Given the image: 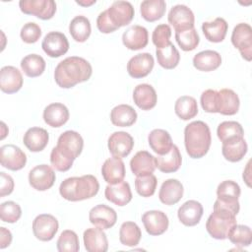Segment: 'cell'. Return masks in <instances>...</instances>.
<instances>
[{
    "instance_id": "obj_1",
    "label": "cell",
    "mask_w": 252,
    "mask_h": 252,
    "mask_svg": "<svg viewBox=\"0 0 252 252\" xmlns=\"http://www.w3.org/2000/svg\"><path fill=\"white\" fill-rule=\"evenodd\" d=\"M93 73L92 65L79 56H70L58 63L54 71L56 84L63 89H70L88 81Z\"/></svg>"
},
{
    "instance_id": "obj_2",
    "label": "cell",
    "mask_w": 252,
    "mask_h": 252,
    "mask_svg": "<svg viewBox=\"0 0 252 252\" xmlns=\"http://www.w3.org/2000/svg\"><path fill=\"white\" fill-rule=\"evenodd\" d=\"M211 143V131L205 122L197 120L186 125L184 129V145L190 158H203L208 153Z\"/></svg>"
},
{
    "instance_id": "obj_3",
    "label": "cell",
    "mask_w": 252,
    "mask_h": 252,
    "mask_svg": "<svg viewBox=\"0 0 252 252\" xmlns=\"http://www.w3.org/2000/svg\"><path fill=\"white\" fill-rule=\"evenodd\" d=\"M99 183L94 175L87 174L80 177H69L59 186L60 195L68 201L77 202L90 199L97 194Z\"/></svg>"
},
{
    "instance_id": "obj_4",
    "label": "cell",
    "mask_w": 252,
    "mask_h": 252,
    "mask_svg": "<svg viewBox=\"0 0 252 252\" xmlns=\"http://www.w3.org/2000/svg\"><path fill=\"white\" fill-rule=\"evenodd\" d=\"M236 216L223 209H214L208 218L206 228L208 233L216 239L227 238L229 230L236 224Z\"/></svg>"
},
{
    "instance_id": "obj_5",
    "label": "cell",
    "mask_w": 252,
    "mask_h": 252,
    "mask_svg": "<svg viewBox=\"0 0 252 252\" xmlns=\"http://www.w3.org/2000/svg\"><path fill=\"white\" fill-rule=\"evenodd\" d=\"M231 42L247 61L252 59V28L246 23L237 24L231 33Z\"/></svg>"
},
{
    "instance_id": "obj_6",
    "label": "cell",
    "mask_w": 252,
    "mask_h": 252,
    "mask_svg": "<svg viewBox=\"0 0 252 252\" xmlns=\"http://www.w3.org/2000/svg\"><path fill=\"white\" fill-rule=\"evenodd\" d=\"M19 6L24 14L33 15L41 20L51 19L56 12L53 0H21Z\"/></svg>"
},
{
    "instance_id": "obj_7",
    "label": "cell",
    "mask_w": 252,
    "mask_h": 252,
    "mask_svg": "<svg viewBox=\"0 0 252 252\" xmlns=\"http://www.w3.org/2000/svg\"><path fill=\"white\" fill-rule=\"evenodd\" d=\"M105 11L110 23L116 30L130 24L135 14L134 7L128 1H114Z\"/></svg>"
},
{
    "instance_id": "obj_8",
    "label": "cell",
    "mask_w": 252,
    "mask_h": 252,
    "mask_svg": "<svg viewBox=\"0 0 252 252\" xmlns=\"http://www.w3.org/2000/svg\"><path fill=\"white\" fill-rule=\"evenodd\" d=\"M58 220L49 214H41L35 217L32 221L33 235L40 241L51 240L58 231Z\"/></svg>"
},
{
    "instance_id": "obj_9",
    "label": "cell",
    "mask_w": 252,
    "mask_h": 252,
    "mask_svg": "<svg viewBox=\"0 0 252 252\" xmlns=\"http://www.w3.org/2000/svg\"><path fill=\"white\" fill-rule=\"evenodd\" d=\"M56 175L52 167L47 164H39L31 169L29 173L30 185L37 191H45L51 188Z\"/></svg>"
},
{
    "instance_id": "obj_10",
    "label": "cell",
    "mask_w": 252,
    "mask_h": 252,
    "mask_svg": "<svg viewBox=\"0 0 252 252\" xmlns=\"http://www.w3.org/2000/svg\"><path fill=\"white\" fill-rule=\"evenodd\" d=\"M56 147L65 156L75 159L82 153L84 147V140L78 132L68 130L59 136Z\"/></svg>"
},
{
    "instance_id": "obj_11",
    "label": "cell",
    "mask_w": 252,
    "mask_h": 252,
    "mask_svg": "<svg viewBox=\"0 0 252 252\" xmlns=\"http://www.w3.org/2000/svg\"><path fill=\"white\" fill-rule=\"evenodd\" d=\"M0 160L3 167L17 171L26 165L27 156L19 147L8 144L0 148Z\"/></svg>"
},
{
    "instance_id": "obj_12",
    "label": "cell",
    "mask_w": 252,
    "mask_h": 252,
    "mask_svg": "<svg viewBox=\"0 0 252 252\" xmlns=\"http://www.w3.org/2000/svg\"><path fill=\"white\" fill-rule=\"evenodd\" d=\"M167 20L168 23L174 28L175 32H181L194 28V14L190 8L182 4L175 5L170 9Z\"/></svg>"
},
{
    "instance_id": "obj_13",
    "label": "cell",
    "mask_w": 252,
    "mask_h": 252,
    "mask_svg": "<svg viewBox=\"0 0 252 252\" xmlns=\"http://www.w3.org/2000/svg\"><path fill=\"white\" fill-rule=\"evenodd\" d=\"M41 47L48 56L56 58L64 55L68 51L69 41L64 33L50 32L44 36Z\"/></svg>"
},
{
    "instance_id": "obj_14",
    "label": "cell",
    "mask_w": 252,
    "mask_h": 252,
    "mask_svg": "<svg viewBox=\"0 0 252 252\" xmlns=\"http://www.w3.org/2000/svg\"><path fill=\"white\" fill-rule=\"evenodd\" d=\"M107 146L113 157L125 158L131 153L134 147V140L129 133L117 131L109 136Z\"/></svg>"
},
{
    "instance_id": "obj_15",
    "label": "cell",
    "mask_w": 252,
    "mask_h": 252,
    "mask_svg": "<svg viewBox=\"0 0 252 252\" xmlns=\"http://www.w3.org/2000/svg\"><path fill=\"white\" fill-rule=\"evenodd\" d=\"M89 220L94 225L101 229H108L116 223L117 214L112 208L100 204L91 209L89 213Z\"/></svg>"
},
{
    "instance_id": "obj_16",
    "label": "cell",
    "mask_w": 252,
    "mask_h": 252,
    "mask_svg": "<svg viewBox=\"0 0 252 252\" xmlns=\"http://www.w3.org/2000/svg\"><path fill=\"white\" fill-rule=\"evenodd\" d=\"M155 60L152 54L148 52L139 53L133 56L127 63L128 74L135 79L148 76L154 68Z\"/></svg>"
},
{
    "instance_id": "obj_17",
    "label": "cell",
    "mask_w": 252,
    "mask_h": 252,
    "mask_svg": "<svg viewBox=\"0 0 252 252\" xmlns=\"http://www.w3.org/2000/svg\"><path fill=\"white\" fill-rule=\"evenodd\" d=\"M142 221L146 228V231L150 235H160L166 231L168 228V218L161 212L157 210H152L144 213L142 216Z\"/></svg>"
},
{
    "instance_id": "obj_18",
    "label": "cell",
    "mask_w": 252,
    "mask_h": 252,
    "mask_svg": "<svg viewBox=\"0 0 252 252\" xmlns=\"http://www.w3.org/2000/svg\"><path fill=\"white\" fill-rule=\"evenodd\" d=\"M149 33L146 28L134 25L129 27L122 34L123 44L130 50H139L147 46Z\"/></svg>"
},
{
    "instance_id": "obj_19",
    "label": "cell",
    "mask_w": 252,
    "mask_h": 252,
    "mask_svg": "<svg viewBox=\"0 0 252 252\" xmlns=\"http://www.w3.org/2000/svg\"><path fill=\"white\" fill-rule=\"evenodd\" d=\"M22 73L14 66H4L0 70V89L3 93H17L23 86Z\"/></svg>"
},
{
    "instance_id": "obj_20",
    "label": "cell",
    "mask_w": 252,
    "mask_h": 252,
    "mask_svg": "<svg viewBox=\"0 0 252 252\" xmlns=\"http://www.w3.org/2000/svg\"><path fill=\"white\" fill-rule=\"evenodd\" d=\"M125 164L121 158L112 157L107 158L101 166V174L108 184H116L125 177Z\"/></svg>"
},
{
    "instance_id": "obj_21",
    "label": "cell",
    "mask_w": 252,
    "mask_h": 252,
    "mask_svg": "<svg viewBox=\"0 0 252 252\" xmlns=\"http://www.w3.org/2000/svg\"><path fill=\"white\" fill-rule=\"evenodd\" d=\"M85 248L89 252H105L108 249V240L103 229L99 227H91L83 234Z\"/></svg>"
},
{
    "instance_id": "obj_22",
    "label": "cell",
    "mask_w": 252,
    "mask_h": 252,
    "mask_svg": "<svg viewBox=\"0 0 252 252\" xmlns=\"http://www.w3.org/2000/svg\"><path fill=\"white\" fill-rule=\"evenodd\" d=\"M203 206L200 202L189 200L179 207L177 211V217L184 225L194 226L199 223L203 216Z\"/></svg>"
},
{
    "instance_id": "obj_23",
    "label": "cell",
    "mask_w": 252,
    "mask_h": 252,
    "mask_svg": "<svg viewBox=\"0 0 252 252\" xmlns=\"http://www.w3.org/2000/svg\"><path fill=\"white\" fill-rule=\"evenodd\" d=\"M106 200L122 207L127 205L132 200V192L128 182L121 181L116 184H108L104 190Z\"/></svg>"
},
{
    "instance_id": "obj_24",
    "label": "cell",
    "mask_w": 252,
    "mask_h": 252,
    "mask_svg": "<svg viewBox=\"0 0 252 252\" xmlns=\"http://www.w3.org/2000/svg\"><path fill=\"white\" fill-rule=\"evenodd\" d=\"M183 192L184 189L181 182L177 179L170 178L161 184L158 192V198L162 204L171 206L181 200Z\"/></svg>"
},
{
    "instance_id": "obj_25",
    "label": "cell",
    "mask_w": 252,
    "mask_h": 252,
    "mask_svg": "<svg viewBox=\"0 0 252 252\" xmlns=\"http://www.w3.org/2000/svg\"><path fill=\"white\" fill-rule=\"evenodd\" d=\"M133 99L140 109L150 110L156 106L158 95L156 90L151 85L140 84L134 89Z\"/></svg>"
},
{
    "instance_id": "obj_26",
    "label": "cell",
    "mask_w": 252,
    "mask_h": 252,
    "mask_svg": "<svg viewBox=\"0 0 252 252\" xmlns=\"http://www.w3.org/2000/svg\"><path fill=\"white\" fill-rule=\"evenodd\" d=\"M240 100L235 92L230 89H221L218 91V108L217 113L222 115H234L237 113Z\"/></svg>"
},
{
    "instance_id": "obj_27",
    "label": "cell",
    "mask_w": 252,
    "mask_h": 252,
    "mask_svg": "<svg viewBox=\"0 0 252 252\" xmlns=\"http://www.w3.org/2000/svg\"><path fill=\"white\" fill-rule=\"evenodd\" d=\"M156 165V158L147 151L138 152L130 160V168L136 176L153 173Z\"/></svg>"
},
{
    "instance_id": "obj_28",
    "label": "cell",
    "mask_w": 252,
    "mask_h": 252,
    "mask_svg": "<svg viewBox=\"0 0 252 252\" xmlns=\"http://www.w3.org/2000/svg\"><path fill=\"white\" fill-rule=\"evenodd\" d=\"M70 113L68 108L59 102L48 104L43 110L44 122L54 128L63 126L69 119Z\"/></svg>"
},
{
    "instance_id": "obj_29",
    "label": "cell",
    "mask_w": 252,
    "mask_h": 252,
    "mask_svg": "<svg viewBox=\"0 0 252 252\" xmlns=\"http://www.w3.org/2000/svg\"><path fill=\"white\" fill-rule=\"evenodd\" d=\"M48 132L41 127H32L24 135L23 142L31 152H40L48 144Z\"/></svg>"
},
{
    "instance_id": "obj_30",
    "label": "cell",
    "mask_w": 252,
    "mask_h": 252,
    "mask_svg": "<svg viewBox=\"0 0 252 252\" xmlns=\"http://www.w3.org/2000/svg\"><path fill=\"white\" fill-rule=\"evenodd\" d=\"M182 158L177 146L172 145L168 153L164 155H158L156 158L157 167L159 171L164 173L175 172L181 166Z\"/></svg>"
},
{
    "instance_id": "obj_31",
    "label": "cell",
    "mask_w": 252,
    "mask_h": 252,
    "mask_svg": "<svg viewBox=\"0 0 252 252\" xmlns=\"http://www.w3.org/2000/svg\"><path fill=\"white\" fill-rule=\"evenodd\" d=\"M221 64V56L215 50H204L193 57L194 67L203 72H211L218 69Z\"/></svg>"
},
{
    "instance_id": "obj_32",
    "label": "cell",
    "mask_w": 252,
    "mask_h": 252,
    "mask_svg": "<svg viewBox=\"0 0 252 252\" xmlns=\"http://www.w3.org/2000/svg\"><path fill=\"white\" fill-rule=\"evenodd\" d=\"M228 25L222 18H216L212 22H204L202 31L205 37L211 42H221L227 32Z\"/></svg>"
},
{
    "instance_id": "obj_33",
    "label": "cell",
    "mask_w": 252,
    "mask_h": 252,
    "mask_svg": "<svg viewBox=\"0 0 252 252\" xmlns=\"http://www.w3.org/2000/svg\"><path fill=\"white\" fill-rule=\"evenodd\" d=\"M111 123L118 127H129L137 120L136 110L128 104H119L110 112Z\"/></svg>"
},
{
    "instance_id": "obj_34",
    "label": "cell",
    "mask_w": 252,
    "mask_h": 252,
    "mask_svg": "<svg viewBox=\"0 0 252 252\" xmlns=\"http://www.w3.org/2000/svg\"><path fill=\"white\" fill-rule=\"evenodd\" d=\"M151 149L158 155H164L172 147V140L169 133L163 129H155L148 136Z\"/></svg>"
},
{
    "instance_id": "obj_35",
    "label": "cell",
    "mask_w": 252,
    "mask_h": 252,
    "mask_svg": "<svg viewBox=\"0 0 252 252\" xmlns=\"http://www.w3.org/2000/svg\"><path fill=\"white\" fill-rule=\"evenodd\" d=\"M217 135L222 144L244 138V130L236 121H223L217 129Z\"/></svg>"
},
{
    "instance_id": "obj_36",
    "label": "cell",
    "mask_w": 252,
    "mask_h": 252,
    "mask_svg": "<svg viewBox=\"0 0 252 252\" xmlns=\"http://www.w3.org/2000/svg\"><path fill=\"white\" fill-rule=\"evenodd\" d=\"M166 3L163 0H145L140 5L141 16L147 22L159 20L165 13Z\"/></svg>"
},
{
    "instance_id": "obj_37",
    "label": "cell",
    "mask_w": 252,
    "mask_h": 252,
    "mask_svg": "<svg viewBox=\"0 0 252 252\" xmlns=\"http://www.w3.org/2000/svg\"><path fill=\"white\" fill-rule=\"evenodd\" d=\"M92 32L90 20L85 16H76L69 24V32L78 42L86 41Z\"/></svg>"
},
{
    "instance_id": "obj_38",
    "label": "cell",
    "mask_w": 252,
    "mask_h": 252,
    "mask_svg": "<svg viewBox=\"0 0 252 252\" xmlns=\"http://www.w3.org/2000/svg\"><path fill=\"white\" fill-rule=\"evenodd\" d=\"M176 115L182 120H189L198 114L197 101L193 96L182 95L177 98L174 104Z\"/></svg>"
},
{
    "instance_id": "obj_39",
    "label": "cell",
    "mask_w": 252,
    "mask_h": 252,
    "mask_svg": "<svg viewBox=\"0 0 252 252\" xmlns=\"http://www.w3.org/2000/svg\"><path fill=\"white\" fill-rule=\"evenodd\" d=\"M247 143L244 138L238 139L229 143L222 144L221 153L224 158L230 162L241 160L247 153Z\"/></svg>"
},
{
    "instance_id": "obj_40",
    "label": "cell",
    "mask_w": 252,
    "mask_h": 252,
    "mask_svg": "<svg viewBox=\"0 0 252 252\" xmlns=\"http://www.w3.org/2000/svg\"><path fill=\"white\" fill-rule=\"evenodd\" d=\"M156 55L158 63L164 69H173L175 68L180 61V54L177 48L169 43L163 48H157Z\"/></svg>"
},
{
    "instance_id": "obj_41",
    "label": "cell",
    "mask_w": 252,
    "mask_h": 252,
    "mask_svg": "<svg viewBox=\"0 0 252 252\" xmlns=\"http://www.w3.org/2000/svg\"><path fill=\"white\" fill-rule=\"evenodd\" d=\"M142 237L140 227L136 222L125 221L121 224L119 229V240L120 242L129 247H133L139 244Z\"/></svg>"
},
{
    "instance_id": "obj_42",
    "label": "cell",
    "mask_w": 252,
    "mask_h": 252,
    "mask_svg": "<svg viewBox=\"0 0 252 252\" xmlns=\"http://www.w3.org/2000/svg\"><path fill=\"white\" fill-rule=\"evenodd\" d=\"M21 68L30 78L38 77L45 69V61L38 54H29L22 59Z\"/></svg>"
},
{
    "instance_id": "obj_43",
    "label": "cell",
    "mask_w": 252,
    "mask_h": 252,
    "mask_svg": "<svg viewBox=\"0 0 252 252\" xmlns=\"http://www.w3.org/2000/svg\"><path fill=\"white\" fill-rule=\"evenodd\" d=\"M240 186L232 180L220 182L217 188L218 199L223 202H236L240 196Z\"/></svg>"
},
{
    "instance_id": "obj_44",
    "label": "cell",
    "mask_w": 252,
    "mask_h": 252,
    "mask_svg": "<svg viewBox=\"0 0 252 252\" xmlns=\"http://www.w3.org/2000/svg\"><path fill=\"white\" fill-rule=\"evenodd\" d=\"M227 238L236 246H249L252 242L251 228L243 224H235L228 232Z\"/></svg>"
},
{
    "instance_id": "obj_45",
    "label": "cell",
    "mask_w": 252,
    "mask_h": 252,
    "mask_svg": "<svg viewBox=\"0 0 252 252\" xmlns=\"http://www.w3.org/2000/svg\"><path fill=\"white\" fill-rule=\"evenodd\" d=\"M175 39L180 48L184 51L194 50L200 42V37L195 28L181 32H175Z\"/></svg>"
},
{
    "instance_id": "obj_46",
    "label": "cell",
    "mask_w": 252,
    "mask_h": 252,
    "mask_svg": "<svg viewBox=\"0 0 252 252\" xmlns=\"http://www.w3.org/2000/svg\"><path fill=\"white\" fill-rule=\"evenodd\" d=\"M157 177L153 174H146L137 176L135 179V188L137 193L142 197H151L155 194L157 189Z\"/></svg>"
},
{
    "instance_id": "obj_47",
    "label": "cell",
    "mask_w": 252,
    "mask_h": 252,
    "mask_svg": "<svg viewBox=\"0 0 252 252\" xmlns=\"http://www.w3.org/2000/svg\"><path fill=\"white\" fill-rule=\"evenodd\" d=\"M79 237L73 230H63L57 240V250L59 252H77L80 249Z\"/></svg>"
},
{
    "instance_id": "obj_48",
    "label": "cell",
    "mask_w": 252,
    "mask_h": 252,
    "mask_svg": "<svg viewBox=\"0 0 252 252\" xmlns=\"http://www.w3.org/2000/svg\"><path fill=\"white\" fill-rule=\"evenodd\" d=\"M22 216V209L14 201H7L1 204L0 206V217L1 220L4 222L14 223Z\"/></svg>"
},
{
    "instance_id": "obj_49",
    "label": "cell",
    "mask_w": 252,
    "mask_h": 252,
    "mask_svg": "<svg viewBox=\"0 0 252 252\" xmlns=\"http://www.w3.org/2000/svg\"><path fill=\"white\" fill-rule=\"evenodd\" d=\"M50 162L57 171L64 172L72 167L74 159L61 153L57 147H54L50 153Z\"/></svg>"
},
{
    "instance_id": "obj_50",
    "label": "cell",
    "mask_w": 252,
    "mask_h": 252,
    "mask_svg": "<svg viewBox=\"0 0 252 252\" xmlns=\"http://www.w3.org/2000/svg\"><path fill=\"white\" fill-rule=\"evenodd\" d=\"M170 36H171V29L166 24L158 25L155 28L152 39L154 44L157 46V48H163L167 46L170 42Z\"/></svg>"
},
{
    "instance_id": "obj_51",
    "label": "cell",
    "mask_w": 252,
    "mask_h": 252,
    "mask_svg": "<svg viewBox=\"0 0 252 252\" xmlns=\"http://www.w3.org/2000/svg\"><path fill=\"white\" fill-rule=\"evenodd\" d=\"M41 35L40 27L33 23L29 22L23 26L20 32V36L26 43H34L36 42Z\"/></svg>"
},
{
    "instance_id": "obj_52",
    "label": "cell",
    "mask_w": 252,
    "mask_h": 252,
    "mask_svg": "<svg viewBox=\"0 0 252 252\" xmlns=\"http://www.w3.org/2000/svg\"><path fill=\"white\" fill-rule=\"evenodd\" d=\"M200 102L202 108L209 113H217L218 108V91L216 90H206L202 93L200 97Z\"/></svg>"
},
{
    "instance_id": "obj_53",
    "label": "cell",
    "mask_w": 252,
    "mask_h": 252,
    "mask_svg": "<svg viewBox=\"0 0 252 252\" xmlns=\"http://www.w3.org/2000/svg\"><path fill=\"white\" fill-rule=\"evenodd\" d=\"M96 27L98 29V31L102 33H110L114 31H116V29L112 26V24L110 23L106 11L101 12L96 19Z\"/></svg>"
},
{
    "instance_id": "obj_54",
    "label": "cell",
    "mask_w": 252,
    "mask_h": 252,
    "mask_svg": "<svg viewBox=\"0 0 252 252\" xmlns=\"http://www.w3.org/2000/svg\"><path fill=\"white\" fill-rule=\"evenodd\" d=\"M0 197L10 195L14 190V180L5 172H0Z\"/></svg>"
},
{
    "instance_id": "obj_55",
    "label": "cell",
    "mask_w": 252,
    "mask_h": 252,
    "mask_svg": "<svg viewBox=\"0 0 252 252\" xmlns=\"http://www.w3.org/2000/svg\"><path fill=\"white\" fill-rule=\"evenodd\" d=\"M223 209V210H226L230 213H232L233 215H237L238 212H239V209H240V206H239V202L236 201V202H223V201H220L219 199L216 200L215 204H214V209Z\"/></svg>"
},
{
    "instance_id": "obj_56",
    "label": "cell",
    "mask_w": 252,
    "mask_h": 252,
    "mask_svg": "<svg viewBox=\"0 0 252 252\" xmlns=\"http://www.w3.org/2000/svg\"><path fill=\"white\" fill-rule=\"evenodd\" d=\"M0 248L4 249L12 242V234L6 227H0Z\"/></svg>"
},
{
    "instance_id": "obj_57",
    "label": "cell",
    "mask_w": 252,
    "mask_h": 252,
    "mask_svg": "<svg viewBox=\"0 0 252 252\" xmlns=\"http://www.w3.org/2000/svg\"><path fill=\"white\" fill-rule=\"evenodd\" d=\"M249 172H250V161H248L247 166H246V169H245V171H243V179H244V181L246 182V184L250 187V178L248 177L249 174H250Z\"/></svg>"
},
{
    "instance_id": "obj_58",
    "label": "cell",
    "mask_w": 252,
    "mask_h": 252,
    "mask_svg": "<svg viewBox=\"0 0 252 252\" xmlns=\"http://www.w3.org/2000/svg\"><path fill=\"white\" fill-rule=\"evenodd\" d=\"M76 3L81 5V6H91V5L95 3V0H92V1H76Z\"/></svg>"
}]
</instances>
